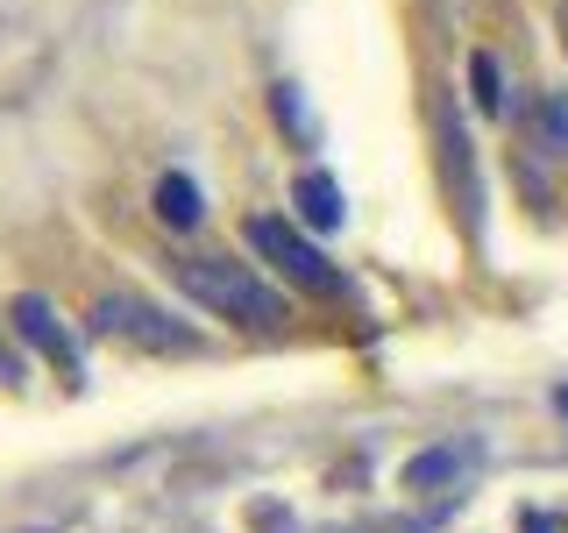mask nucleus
I'll use <instances>...</instances> for the list:
<instances>
[{"instance_id": "1", "label": "nucleus", "mask_w": 568, "mask_h": 533, "mask_svg": "<svg viewBox=\"0 0 568 533\" xmlns=\"http://www.w3.org/2000/svg\"><path fill=\"white\" fill-rule=\"evenodd\" d=\"M171 284L192 299V306L235 320V328H256V334H277L284 320H292V306H284V292H271L248 263L235 257H178L171 263Z\"/></svg>"}, {"instance_id": "2", "label": "nucleus", "mask_w": 568, "mask_h": 533, "mask_svg": "<svg viewBox=\"0 0 568 533\" xmlns=\"http://www.w3.org/2000/svg\"><path fill=\"white\" fill-rule=\"evenodd\" d=\"M248 249H256L284 284H298V292H313V299H342L348 292V278L334 271V263L320 257L292 221H277V213H256V221H248Z\"/></svg>"}, {"instance_id": "3", "label": "nucleus", "mask_w": 568, "mask_h": 533, "mask_svg": "<svg viewBox=\"0 0 568 533\" xmlns=\"http://www.w3.org/2000/svg\"><path fill=\"white\" fill-rule=\"evenodd\" d=\"M93 334H106V342H129V349H150V355H192V349H200V334H192L185 320H171L164 306L129 299V292L93 299Z\"/></svg>"}, {"instance_id": "4", "label": "nucleus", "mask_w": 568, "mask_h": 533, "mask_svg": "<svg viewBox=\"0 0 568 533\" xmlns=\"http://www.w3.org/2000/svg\"><path fill=\"white\" fill-rule=\"evenodd\" d=\"M8 320H14V334H22L29 349H43L50 363L64 370V384H79V349H71V334L58 328V313H50V299H43V292H22V299L8 306Z\"/></svg>"}, {"instance_id": "5", "label": "nucleus", "mask_w": 568, "mask_h": 533, "mask_svg": "<svg viewBox=\"0 0 568 533\" xmlns=\"http://www.w3.org/2000/svg\"><path fill=\"white\" fill-rule=\"evenodd\" d=\"M156 221H164V228H200L206 221L200 185H192L185 171H164V178H156Z\"/></svg>"}, {"instance_id": "6", "label": "nucleus", "mask_w": 568, "mask_h": 533, "mask_svg": "<svg viewBox=\"0 0 568 533\" xmlns=\"http://www.w3.org/2000/svg\"><path fill=\"white\" fill-rule=\"evenodd\" d=\"M292 200H298V213H306V228H342V185H334L327 171H298Z\"/></svg>"}, {"instance_id": "7", "label": "nucleus", "mask_w": 568, "mask_h": 533, "mask_svg": "<svg viewBox=\"0 0 568 533\" xmlns=\"http://www.w3.org/2000/svg\"><path fill=\"white\" fill-rule=\"evenodd\" d=\"M455 470H462V455H455V449H426V455L405 462V484H413V491H434V484H448Z\"/></svg>"}, {"instance_id": "8", "label": "nucleus", "mask_w": 568, "mask_h": 533, "mask_svg": "<svg viewBox=\"0 0 568 533\" xmlns=\"http://www.w3.org/2000/svg\"><path fill=\"white\" fill-rule=\"evenodd\" d=\"M476 107H484V114L505 107V79H497V58H490V50H476Z\"/></svg>"}, {"instance_id": "9", "label": "nucleus", "mask_w": 568, "mask_h": 533, "mask_svg": "<svg viewBox=\"0 0 568 533\" xmlns=\"http://www.w3.org/2000/svg\"><path fill=\"white\" fill-rule=\"evenodd\" d=\"M0 384H22V355H14V342H0Z\"/></svg>"}, {"instance_id": "10", "label": "nucleus", "mask_w": 568, "mask_h": 533, "mask_svg": "<svg viewBox=\"0 0 568 533\" xmlns=\"http://www.w3.org/2000/svg\"><path fill=\"white\" fill-rule=\"evenodd\" d=\"M561 413H568V391H561Z\"/></svg>"}]
</instances>
